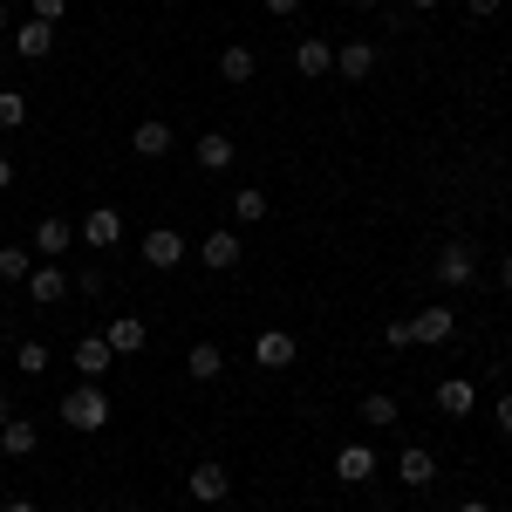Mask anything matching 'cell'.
<instances>
[{
  "label": "cell",
  "mask_w": 512,
  "mask_h": 512,
  "mask_svg": "<svg viewBox=\"0 0 512 512\" xmlns=\"http://www.w3.org/2000/svg\"><path fill=\"white\" fill-rule=\"evenodd\" d=\"M410 7H417V14H431V7H444V0H410Z\"/></svg>",
  "instance_id": "f35d334b"
},
{
  "label": "cell",
  "mask_w": 512,
  "mask_h": 512,
  "mask_svg": "<svg viewBox=\"0 0 512 512\" xmlns=\"http://www.w3.org/2000/svg\"><path fill=\"white\" fill-rule=\"evenodd\" d=\"M28 123V96L21 89H0V130H21Z\"/></svg>",
  "instance_id": "484cf974"
},
{
  "label": "cell",
  "mask_w": 512,
  "mask_h": 512,
  "mask_svg": "<svg viewBox=\"0 0 512 512\" xmlns=\"http://www.w3.org/2000/svg\"><path fill=\"white\" fill-rule=\"evenodd\" d=\"M76 239H82V246H96V253H110V246L123 239V212H117V205H89L82 226H76Z\"/></svg>",
  "instance_id": "7a4b0ae2"
},
{
  "label": "cell",
  "mask_w": 512,
  "mask_h": 512,
  "mask_svg": "<svg viewBox=\"0 0 512 512\" xmlns=\"http://www.w3.org/2000/svg\"><path fill=\"white\" fill-rule=\"evenodd\" d=\"M21 287H28V301H35V308H62V301H69V287H76V280L62 274V267H55V260H41L35 274L21 280Z\"/></svg>",
  "instance_id": "3957f363"
},
{
  "label": "cell",
  "mask_w": 512,
  "mask_h": 512,
  "mask_svg": "<svg viewBox=\"0 0 512 512\" xmlns=\"http://www.w3.org/2000/svg\"><path fill=\"white\" fill-rule=\"evenodd\" d=\"M28 7H35V21H48V28H55L62 14H69V0H28Z\"/></svg>",
  "instance_id": "f1b7e54d"
},
{
  "label": "cell",
  "mask_w": 512,
  "mask_h": 512,
  "mask_svg": "<svg viewBox=\"0 0 512 512\" xmlns=\"http://www.w3.org/2000/svg\"><path fill=\"white\" fill-rule=\"evenodd\" d=\"M185 492H192L198 506H219V499L233 492V478H226V465H212V458H205V465H192V478H185Z\"/></svg>",
  "instance_id": "5b68a950"
},
{
  "label": "cell",
  "mask_w": 512,
  "mask_h": 512,
  "mask_svg": "<svg viewBox=\"0 0 512 512\" xmlns=\"http://www.w3.org/2000/svg\"><path fill=\"white\" fill-rule=\"evenodd\" d=\"M110 362H117V349H110L103 335H82V342H76V369H82V383H103V376H110Z\"/></svg>",
  "instance_id": "52a82bcc"
},
{
  "label": "cell",
  "mask_w": 512,
  "mask_h": 512,
  "mask_svg": "<svg viewBox=\"0 0 512 512\" xmlns=\"http://www.w3.org/2000/svg\"><path fill=\"white\" fill-rule=\"evenodd\" d=\"M294 69H301V76H328V69H335V41L308 35L301 48H294Z\"/></svg>",
  "instance_id": "d6986e66"
},
{
  "label": "cell",
  "mask_w": 512,
  "mask_h": 512,
  "mask_svg": "<svg viewBox=\"0 0 512 512\" xmlns=\"http://www.w3.org/2000/svg\"><path fill=\"white\" fill-rule=\"evenodd\" d=\"M451 328H458V315L437 301V308H424V315H410V342H451Z\"/></svg>",
  "instance_id": "2e32d148"
},
{
  "label": "cell",
  "mask_w": 512,
  "mask_h": 512,
  "mask_svg": "<svg viewBox=\"0 0 512 512\" xmlns=\"http://www.w3.org/2000/svg\"><path fill=\"white\" fill-rule=\"evenodd\" d=\"M335 478H342V485L376 478V451H369V444H342V451H335Z\"/></svg>",
  "instance_id": "e0dca14e"
},
{
  "label": "cell",
  "mask_w": 512,
  "mask_h": 512,
  "mask_svg": "<svg viewBox=\"0 0 512 512\" xmlns=\"http://www.w3.org/2000/svg\"><path fill=\"white\" fill-rule=\"evenodd\" d=\"M396 478H403L410 492H424V485L437 478V458L424 451V444H403V458H396Z\"/></svg>",
  "instance_id": "8fae6325"
},
{
  "label": "cell",
  "mask_w": 512,
  "mask_h": 512,
  "mask_svg": "<svg viewBox=\"0 0 512 512\" xmlns=\"http://www.w3.org/2000/svg\"><path fill=\"white\" fill-rule=\"evenodd\" d=\"M335 69L349 82H369L376 76V41H342V48H335Z\"/></svg>",
  "instance_id": "30bf717a"
},
{
  "label": "cell",
  "mask_w": 512,
  "mask_h": 512,
  "mask_svg": "<svg viewBox=\"0 0 512 512\" xmlns=\"http://www.w3.org/2000/svg\"><path fill=\"white\" fill-rule=\"evenodd\" d=\"M76 294H103V267H82V274H76Z\"/></svg>",
  "instance_id": "4dcf8cb0"
},
{
  "label": "cell",
  "mask_w": 512,
  "mask_h": 512,
  "mask_svg": "<svg viewBox=\"0 0 512 512\" xmlns=\"http://www.w3.org/2000/svg\"><path fill=\"white\" fill-rule=\"evenodd\" d=\"M267 212H274V198L260 192V185H246V192H233V219H239V226H260Z\"/></svg>",
  "instance_id": "cb8c5ba5"
},
{
  "label": "cell",
  "mask_w": 512,
  "mask_h": 512,
  "mask_svg": "<svg viewBox=\"0 0 512 512\" xmlns=\"http://www.w3.org/2000/svg\"><path fill=\"white\" fill-rule=\"evenodd\" d=\"M14 369H21V376H41V369H48V342H21V349H14Z\"/></svg>",
  "instance_id": "83f0119b"
},
{
  "label": "cell",
  "mask_w": 512,
  "mask_h": 512,
  "mask_svg": "<svg viewBox=\"0 0 512 512\" xmlns=\"http://www.w3.org/2000/svg\"><path fill=\"white\" fill-rule=\"evenodd\" d=\"M7 417H14V403H7V396H0V424H7Z\"/></svg>",
  "instance_id": "ab89813d"
},
{
  "label": "cell",
  "mask_w": 512,
  "mask_h": 512,
  "mask_svg": "<svg viewBox=\"0 0 512 512\" xmlns=\"http://www.w3.org/2000/svg\"><path fill=\"white\" fill-rule=\"evenodd\" d=\"M437 410H444V417H472L478 390L465 383V376H444V383H437Z\"/></svg>",
  "instance_id": "ffe728a7"
},
{
  "label": "cell",
  "mask_w": 512,
  "mask_h": 512,
  "mask_svg": "<svg viewBox=\"0 0 512 512\" xmlns=\"http://www.w3.org/2000/svg\"><path fill=\"white\" fill-rule=\"evenodd\" d=\"M7 185H14V158H0V192H7Z\"/></svg>",
  "instance_id": "d590c367"
},
{
  "label": "cell",
  "mask_w": 512,
  "mask_h": 512,
  "mask_svg": "<svg viewBox=\"0 0 512 512\" xmlns=\"http://www.w3.org/2000/svg\"><path fill=\"white\" fill-rule=\"evenodd\" d=\"M499 280H506V287H512V253H506V260H499Z\"/></svg>",
  "instance_id": "8d00e7d4"
},
{
  "label": "cell",
  "mask_w": 512,
  "mask_h": 512,
  "mask_svg": "<svg viewBox=\"0 0 512 512\" xmlns=\"http://www.w3.org/2000/svg\"><path fill=\"white\" fill-rule=\"evenodd\" d=\"M458 512H492V506H485V499H465V506H458Z\"/></svg>",
  "instance_id": "74e56055"
},
{
  "label": "cell",
  "mask_w": 512,
  "mask_h": 512,
  "mask_svg": "<svg viewBox=\"0 0 512 512\" xmlns=\"http://www.w3.org/2000/svg\"><path fill=\"white\" fill-rule=\"evenodd\" d=\"M219 82H253V48H246V41H226V48H219Z\"/></svg>",
  "instance_id": "44dd1931"
},
{
  "label": "cell",
  "mask_w": 512,
  "mask_h": 512,
  "mask_svg": "<svg viewBox=\"0 0 512 512\" xmlns=\"http://www.w3.org/2000/svg\"><path fill=\"white\" fill-rule=\"evenodd\" d=\"M383 349H410V321H383Z\"/></svg>",
  "instance_id": "f546056e"
},
{
  "label": "cell",
  "mask_w": 512,
  "mask_h": 512,
  "mask_svg": "<svg viewBox=\"0 0 512 512\" xmlns=\"http://www.w3.org/2000/svg\"><path fill=\"white\" fill-rule=\"evenodd\" d=\"M35 444H41L35 424H21V417H7V424H0V451H7V458H35Z\"/></svg>",
  "instance_id": "7402d4cb"
},
{
  "label": "cell",
  "mask_w": 512,
  "mask_h": 512,
  "mask_svg": "<svg viewBox=\"0 0 512 512\" xmlns=\"http://www.w3.org/2000/svg\"><path fill=\"white\" fill-rule=\"evenodd\" d=\"M499 7H506V0H465V14H472V21H492Z\"/></svg>",
  "instance_id": "d6a6232c"
},
{
  "label": "cell",
  "mask_w": 512,
  "mask_h": 512,
  "mask_svg": "<svg viewBox=\"0 0 512 512\" xmlns=\"http://www.w3.org/2000/svg\"><path fill=\"white\" fill-rule=\"evenodd\" d=\"M260 7H267L274 21H287V14H301V0H260Z\"/></svg>",
  "instance_id": "836d02e7"
},
{
  "label": "cell",
  "mask_w": 512,
  "mask_h": 512,
  "mask_svg": "<svg viewBox=\"0 0 512 512\" xmlns=\"http://www.w3.org/2000/svg\"><path fill=\"white\" fill-rule=\"evenodd\" d=\"M192 158H198V171H226V164L239 158V144L226 137V130H205V137L192 144Z\"/></svg>",
  "instance_id": "7c38bea8"
},
{
  "label": "cell",
  "mask_w": 512,
  "mask_h": 512,
  "mask_svg": "<svg viewBox=\"0 0 512 512\" xmlns=\"http://www.w3.org/2000/svg\"><path fill=\"white\" fill-rule=\"evenodd\" d=\"M14 55H28V62H48V55H55V28L28 14V21L14 28Z\"/></svg>",
  "instance_id": "ba28073f"
},
{
  "label": "cell",
  "mask_w": 512,
  "mask_h": 512,
  "mask_svg": "<svg viewBox=\"0 0 512 512\" xmlns=\"http://www.w3.org/2000/svg\"><path fill=\"white\" fill-rule=\"evenodd\" d=\"M219 369H226V355L212 349V342H192V355H185V376H192V383H219Z\"/></svg>",
  "instance_id": "603a6c76"
},
{
  "label": "cell",
  "mask_w": 512,
  "mask_h": 512,
  "mask_svg": "<svg viewBox=\"0 0 512 512\" xmlns=\"http://www.w3.org/2000/svg\"><path fill=\"white\" fill-rule=\"evenodd\" d=\"M492 424H499V431H506V437H512V390H506V396H499V403H492Z\"/></svg>",
  "instance_id": "1f68e13d"
},
{
  "label": "cell",
  "mask_w": 512,
  "mask_h": 512,
  "mask_svg": "<svg viewBox=\"0 0 512 512\" xmlns=\"http://www.w3.org/2000/svg\"><path fill=\"white\" fill-rule=\"evenodd\" d=\"M7 21H14V14H7V0H0V28H7Z\"/></svg>",
  "instance_id": "60d3db41"
},
{
  "label": "cell",
  "mask_w": 512,
  "mask_h": 512,
  "mask_svg": "<svg viewBox=\"0 0 512 512\" xmlns=\"http://www.w3.org/2000/svg\"><path fill=\"white\" fill-rule=\"evenodd\" d=\"M0 512H41V506H35V499H7Z\"/></svg>",
  "instance_id": "e575fe53"
},
{
  "label": "cell",
  "mask_w": 512,
  "mask_h": 512,
  "mask_svg": "<svg viewBox=\"0 0 512 512\" xmlns=\"http://www.w3.org/2000/svg\"><path fill=\"white\" fill-rule=\"evenodd\" d=\"M355 7H383V0H355Z\"/></svg>",
  "instance_id": "b9f144b4"
},
{
  "label": "cell",
  "mask_w": 512,
  "mask_h": 512,
  "mask_svg": "<svg viewBox=\"0 0 512 512\" xmlns=\"http://www.w3.org/2000/svg\"><path fill=\"white\" fill-rule=\"evenodd\" d=\"M55 417H62V424H69V431H103V424H110V396H103V383H76V390L62 396V410H55Z\"/></svg>",
  "instance_id": "6da1fadb"
},
{
  "label": "cell",
  "mask_w": 512,
  "mask_h": 512,
  "mask_svg": "<svg viewBox=\"0 0 512 512\" xmlns=\"http://www.w3.org/2000/svg\"><path fill=\"white\" fill-rule=\"evenodd\" d=\"M130 151H137V158H164V151H178V137H171V123L144 117L137 130H130Z\"/></svg>",
  "instance_id": "9c48e42d"
},
{
  "label": "cell",
  "mask_w": 512,
  "mask_h": 512,
  "mask_svg": "<svg viewBox=\"0 0 512 512\" xmlns=\"http://www.w3.org/2000/svg\"><path fill=\"white\" fill-rule=\"evenodd\" d=\"M35 274V246H0V280H28Z\"/></svg>",
  "instance_id": "d4e9b609"
},
{
  "label": "cell",
  "mask_w": 512,
  "mask_h": 512,
  "mask_svg": "<svg viewBox=\"0 0 512 512\" xmlns=\"http://www.w3.org/2000/svg\"><path fill=\"white\" fill-rule=\"evenodd\" d=\"M506 35H512V28H506Z\"/></svg>",
  "instance_id": "7bdbcfd3"
},
{
  "label": "cell",
  "mask_w": 512,
  "mask_h": 512,
  "mask_svg": "<svg viewBox=\"0 0 512 512\" xmlns=\"http://www.w3.org/2000/svg\"><path fill=\"white\" fill-rule=\"evenodd\" d=\"M294 355H301V342H294L287 328H267V335L253 342V362H260V369H294Z\"/></svg>",
  "instance_id": "8992f818"
},
{
  "label": "cell",
  "mask_w": 512,
  "mask_h": 512,
  "mask_svg": "<svg viewBox=\"0 0 512 512\" xmlns=\"http://www.w3.org/2000/svg\"><path fill=\"white\" fill-rule=\"evenodd\" d=\"M103 342H110L117 355H137L144 342H151V328H144L137 315H110V328H103Z\"/></svg>",
  "instance_id": "ac0fdd59"
},
{
  "label": "cell",
  "mask_w": 512,
  "mask_h": 512,
  "mask_svg": "<svg viewBox=\"0 0 512 512\" xmlns=\"http://www.w3.org/2000/svg\"><path fill=\"white\" fill-rule=\"evenodd\" d=\"M198 260H205L212 274H233L239 260H246V253H239V233H205V246H198Z\"/></svg>",
  "instance_id": "5bb4252c"
},
{
  "label": "cell",
  "mask_w": 512,
  "mask_h": 512,
  "mask_svg": "<svg viewBox=\"0 0 512 512\" xmlns=\"http://www.w3.org/2000/svg\"><path fill=\"white\" fill-rule=\"evenodd\" d=\"M144 260H151L158 274H171V267L185 260V239L171 233V226H158V233H144Z\"/></svg>",
  "instance_id": "9a60e30c"
},
{
  "label": "cell",
  "mask_w": 512,
  "mask_h": 512,
  "mask_svg": "<svg viewBox=\"0 0 512 512\" xmlns=\"http://www.w3.org/2000/svg\"><path fill=\"white\" fill-rule=\"evenodd\" d=\"M69 246H76V226L48 212V219H41V226H35V253H41V260H62Z\"/></svg>",
  "instance_id": "4fadbf2b"
},
{
  "label": "cell",
  "mask_w": 512,
  "mask_h": 512,
  "mask_svg": "<svg viewBox=\"0 0 512 512\" xmlns=\"http://www.w3.org/2000/svg\"><path fill=\"white\" fill-rule=\"evenodd\" d=\"M472 274H478V253L465 239H444V246H437V280H444V287H465Z\"/></svg>",
  "instance_id": "277c9868"
},
{
  "label": "cell",
  "mask_w": 512,
  "mask_h": 512,
  "mask_svg": "<svg viewBox=\"0 0 512 512\" xmlns=\"http://www.w3.org/2000/svg\"><path fill=\"white\" fill-rule=\"evenodd\" d=\"M362 424H383V431H390V424H396V396H383V390L362 396Z\"/></svg>",
  "instance_id": "4316f807"
}]
</instances>
